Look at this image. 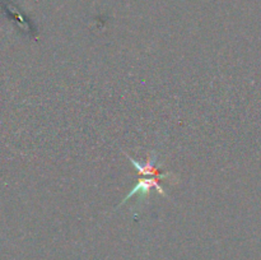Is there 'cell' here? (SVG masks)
Segmentation results:
<instances>
[{
  "label": "cell",
  "instance_id": "obj_2",
  "mask_svg": "<svg viewBox=\"0 0 261 260\" xmlns=\"http://www.w3.org/2000/svg\"><path fill=\"white\" fill-rule=\"evenodd\" d=\"M126 155L127 160L130 161V162L133 163V166H134L135 168H137L138 173L142 176H152V177H157L158 180H163V178H170L172 177V173L171 172H166V173H161L160 171H158L157 167H154L155 162H157V153L153 152L152 154H149V157H148V160L145 161L144 163L140 162V161H137L134 160L133 157H130V155L125 154Z\"/></svg>",
  "mask_w": 261,
  "mask_h": 260
},
{
  "label": "cell",
  "instance_id": "obj_1",
  "mask_svg": "<svg viewBox=\"0 0 261 260\" xmlns=\"http://www.w3.org/2000/svg\"><path fill=\"white\" fill-rule=\"evenodd\" d=\"M152 189H155V190H157V193H160L161 195L166 196V191L163 190V188L161 186L160 180H158L157 177H152V176H149L148 178H139V181H138L137 185L134 186V189H133V190L130 191L126 196H125L124 200H122L121 203L117 205V208H119L120 205H122V204L126 203V201L132 198V196L137 195V194L139 195L140 200H143V199H144L145 196L150 193V190H152Z\"/></svg>",
  "mask_w": 261,
  "mask_h": 260
}]
</instances>
